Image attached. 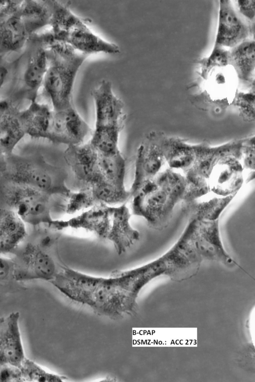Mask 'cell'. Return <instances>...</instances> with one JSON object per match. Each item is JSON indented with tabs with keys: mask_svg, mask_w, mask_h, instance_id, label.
<instances>
[{
	"mask_svg": "<svg viewBox=\"0 0 255 382\" xmlns=\"http://www.w3.org/2000/svg\"><path fill=\"white\" fill-rule=\"evenodd\" d=\"M229 1H221L216 44L232 46L246 37V27L231 6Z\"/></svg>",
	"mask_w": 255,
	"mask_h": 382,
	"instance_id": "cell-14",
	"label": "cell"
},
{
	"mask_svg": "<svg viewBox=\"0 0 255 382\" xmlns=\"http://www.w3.org/2000/svg\"><path fill=\"white\" fill-rule=\"evenodd\" d=\"M26 134L21 116L8 112L0 119V149L9 155Z\"/></svg>",
	"mask_w": 255,
	"mask_h": 382,
	"instance_id": "cell-16",
	"label": "cell"
},
{
	"mask_svg": "<svg viewBox=\"0 0 255 382\" xmlns=\"http://www.w3.org/2000/svg\"><path fill=\"white\" fill-rule=\"evenodd\" d=\"M24 222L11 209L0 207V254L9 253L24 240Z\"/></svg>",
	"mask_w": 255,
	"mask_h": 382,
	"instance_id": "cell-15",
	"label": "cell"
},
{
	"mask_svg": "<svg viewBox=\"0 0 255 382\" xmlns=\"http://www.w3.org/2000/svg\"><path fill=\"white\" fill-rule=\"evenodd\" d=\"M254 0H239L238 5L242 13L251 19L255 15Z\"/></svg>",
	"mask_w": 255,
	"mask_h": 382,
	"instance_id": "cell-28",
	"label": "cell"
},
{
	"mask_svg": "<svg viewBox=\"0 0 255 382\" xmlns=\"http://www.w3.org/2000/svg\"><path fill=\"white\" fill-rule=\"evenodd\" d=\"M182 191L180 185L161 190L147 180L130 197L131 213L144 218L149 227L162 230L169 224Z\"/></svg>",
	"mask_w": 255,
	"mask_h": 382,
	"instance_id": "cell-5",
	"label": "cell"
},
{
	"mask_svg": "<svg viewBox=\"0 0 255 382\" xmlns=\"http://www.w3.org/2000/svg\"><path fill=\"white\" fill-rule=\"evenodd\" d=\"M50 33L53 40L67 43L77 51L88 56L100 52L114 54L120 52L117 44L95 33L83 19L66 31Z\"/></svg>",
	"mask_w": 255,
	"mask_h": 382,
	"instance_id": "cell-12",
	"label": "cell"
},
{
	"mask_svg": "<svg viewBox=\"0 0 255 382\" xmlns=\"http://www.w3.org/2000/svg\"><path fill=\"white\" fill-rule=\"evenodd\" d=\"M131 213L126 203L118 206L100 204L66 220H53L49 226L60 231L80 229L110 241L119 255L122 254L140 238L130 224Z\"/></svg>",
	"mask_w": 255,
	"mask_h": 382,
	"instance_id": "cell-2",
	"label": "cell"
},
{
	"mask_svg": "<svg viewBox=\"0 0 255 382\" xmlns=\"http://www.w3.org/2000/svg\"><path fill=\"white\" fill-rule=\"evenodd\" d=\"M0 169L3 172L4 179L34 188L50 196L67 198L71 191L66 185V172L43 159L35 162L4 157Z\"/></svg>",
	"mask_w": 255,
	"mask_h": 382,
	"instance_id": "cell-4",
	"label": "cell"
},
{
	"mask_svg": "<svg viewBox=\"0 0 255 382\" xmlns=\"http://www.w3.org/2000/svg\"><path fill=\"white\" fill-rule=\"evenodd\" d=\"M53 113V109L45 105H34L24 116H21L26 133L48 139Z\"/></svg>",
	"mask_w": 255,
	"mask_h": 382,
	"instance_id": "cell-18",
	"label": "cell"
},
{
	"mask_svg": "<svg viewBox=\"0 0 255 382\" xmlns=\"http://www.w3.org/2000/svg\"><path fill=\"white\" fill-rule=\"evenodd\" d=\"M187 226L190 230L194 248L202 261H213L227 265L234 263L224 247L219 220L189 218Z\"/></svg>",
	"mask_w": 255,
	"mask_h": 382,
	"instance_id": "cell-8",
	"label": "cell"
},
{
	"mask_svg": "<svg viewBox=\"0 0 255 382\" xmlns=\"http://www.w3.org/2000/svg\"><path fill=\"white\" fill-rule=\"evenodd\" d=\"M9 105L5 100H0V119L8 112Z\"/></svg>",
	"mask_w": 255,
	"mask_h": 382,
	"instance_id": "cell-29",
	"label": "cell"
},
{
	"mask_svg": "<svg viewBox=\"0 0 255 382\" xmlns=\"http://www.w3.org/2000/svg\"><path fill=\"white\" fill-rule=\"evenodd\" d=\"M9 2V1L7 0H0V13L8 6Z\"/></svg>",
	"mask_w": 255,
	"mask_h": 382,
	"instance_id": "cell-31",
	"label": "cell"
},
{
	"mask_svg": "<svg viewBox=\"0 0 255 382\" xmlns=\"http://www.w3.org/2000/svg\"><path fill=\"white\" fill-rule=\"evenodd\" d=\"M48 45V68L42 84L52 109L59 111L74 107L75 80L80 67L89 56L62 42L53 40Z\"/></svg>",
	"mask_w": 255,
	"mask_h": 382,
	"instance_id": "cell-3",
	"label": "cell"
},
{
	"mask_svg": "<svg viewBox=\"0 0 255 382\" xmlns=\"http://www.w3.org/2000/svg\"><path fill=\"white\" fill-rule=\"evenodd\" d=\"M48 68L47 51L38 49L29 60L24 74L26 85L31 89L37 90L42 84Z\"/></svg>",
	"mask_w": 255,
	"mask_h": 382,
	"instance_id": "cell-23",
	"label": "cell"
},
{
	"mask_svg": "<svg viewBox=\"0 0 255 382\" xmlns=\"http://www.w3.org/2000/svg\"><path fill=\"white\" fill-rule=\"evenodd\" d=\"M20 314L14 312L0 316V368H19L25 357L19 321Z\"/></svg>",
	"mask_w": 255,
	"mask_h": 382,
	"instance_id": "cell-13",
	"label": "cell"
},
{
	"mask_svg": "<svg viewBox=\"0 0 255 382\" xmlns=\"http://www.w3.org/2000/svg\"><path fill=\"white\" fill-rule=\"evenodd\" d=\"M28 31L20 15H12L0 26V42L6 49L16 50L26 39Z\"/></svg>",
	"mask_w": 255,
	"mask_h": 382,
	"instance_id": "cell-19",
	"label": "cell"
},
{
	"mask_svg": "<svg viewBox=\"0 0 255 382\" xmlns=\"http://www.w3.org/2000/svg\"><path fill=\"white\" fill-rule=\"evenodd\" d=\"M99 153L89 142L67 146L64 156L82 188H89L102 180L99 168ZM82 189V188H81Z\"/></svg>",
	"mask_w": 255,
	"mask_h": 382,
	"instance_id": "cell-10",
	"label": "cell"
},
{
	"mask_svg": "<svg viewBox=\"0 0 255 382\" xmlns=\"http://www.w3.org/2000/svg\"><path fill=\"white\" fill-rule=\"evenodd\" d=\"M122 129L116 127H95L90 144L100 155H108L120 151L119 140Z\"/></svg>",
	"mask_w": 255,
	"mask_h": 382,
	"instance_id": "cell-22",
	"label": "cell"
},
{
	"mask_svg": "<svg viewBox=\"0 0 255 382\" xmlns=\"http://www.w3.org/2000/svg\"><path fill=\"white\" fill-rule=\"evenodd\" d=\"M95 109V127H116L123 129L126 115L124 103L115 94L112 84L103 80L92 91Z\"/></svg>",
	"mask_w": 255,
	"mask_h": 382,
	"instance_id": "cell-11",
	"label": "cell"
},
{
	"mask_svg": "<svg viewBox=\"0 0 255 382\" xmlns=\"http://www.w3.org/2000/svg\"><path fill=\"white\" fill-rule=\"evenodd\" d=\"M158 276L151 261L134 268L113 271L107 277L64 266L52 284L66 297L98 313L116 318L130 313L142 288Z\"/></svg>",
	"mask_w": 255,
	"mask_h": 382,
	"instance_id": "cell-1",
	"label": "cell"
},
{
	"mask_svg": "<svg viewBox=\"0 0 255 382\" xmlns=\"http://www.w3.org/2000/svg\"><path fill=\"white\" fill-rule=\"evenodd\" d=\"M228 55L226 51L216 49L209 57L208 63L209 64L215 63L219 65H224L227 62Z\"/></svg>",
	"mask_w": 255,
	"mask_h": 382,
	"instance_id": "cell-27",
	"label": "cell"
},
{
	"mask_svg": "<svg viewBox=\"0 0 255 382\" xmlns=\"http://www.w3.org/2000/svg\"><path fill=\"white\" fill-rule=\"evenodd\" d=\"M231 56L240 75L248 79L255 67L254 42L247 41L241 43L233 50Z\"/></svg>",
	"mask_w": 255,
	"mask_h": 382,
	"instance_id": "cell-25",
	"label": "cell"
},
{
	"mask_svg": "<svg viewBox=\"0 0 255 382\" xmlns=\"http://www.w3.org/2000/svg\"><path fill=\"white\" fill-rule=\"evenodd\" d=\"M14 281H16L14 277V262L0 257V301L6 294L12 292L10 284Z\"/></svg>",
	"mask_w": 255,
	"mask_h": 382,
	"instance_id": "cell-26",
	"label": "cell"
},
{
	"mask_svg": "<svg viewBox=\"0 0 255 382\" xmlns=\"http://www.w3.org/2000/svg\"><path fill=\"white\" fill-rule=\"evenodd\" d=\"M7 73L6 69L4 67L0 66V89L4 83Z\"/></svg>",
	"mask_w": 255,
	"mask_h": 382,
	"instance_id": "cell-30",
	"label": "cell"
},
{
	"mask_svg": "<svg viewBox=\"0 0 255 382\" xmlns=\"http://www.w3.org/2000/svg\"><path fill=\"white\" fill-rule=\"evenodd\" d=\"M22 9L20 15L27 30L36 29L47 24H50L52 15V1L40 2L28 1Z\"/></svg>",
	"mask_w": 255,
	"mask_h": 382,
	"instance_id": "cell-21",
	"label": "cell"
},
{
	"mask_svg": "<svg viewBox=\"0 0 255 382\" xmlns=\"http://www.w3.org/2000/svg\"><path fill=\"white\" fill-rule=\"evenodd\" d=\"M53 111L48 140L67 146L84 143L93 130L75 107Z\"/></svg>",
	"mask_w": 255,
	"mask_h": 382,
	"instance_id": "cell-9",
	"label": "cell"
},
{
	"mask_svg": "<svg viewBox=\"0 0 255 382\" xmlns=\"http://www.w3.org/2000/svg\"><path fill=\"white\" fill-rule=\"evenodd\" d=\"M0 184V201L14 211L24 222L31 225L53 221L51 212L56 203L53 197L34 188L6 180Z\"/></svg>",
	"mask_w": 255,
	"mask_h": 382,
	"instance_id": "cell-6",
	"label": "cell"
},
{
	"mask_svg": "<svg viewBox=\"0 0 255 382\" xmlns=\"http://www.w3.org/2000/svg\"><path fill=\"white\" fill-rule=\"evenodd\" d=\"M64 379L63 376L48 372L26 358L16 369V382H61Z\"/></svg>",
	"mask_w": 255,
	"mask_h": 382,
	"instance_id": "cell-24",
	"label": "cell"
},
{
	"mask_svg": "<svg viewBox=\"0 0 255 382\" xmlns=\"http://www.w3.org/2000/svg\"><path fill=\"white\" fill-rule=\"evenodd\" d=\"M52 244L44 245L41 248L27 244L20 252L16 262H14L15 280L39 279L51 282L62 266H58L53 256L45 249Z\"/></svg>",
	"mask_w": 255,
	"mask_h": 382,
	"instance_id": "cell-7",
	"label": "cell"
},
{
	"mask_svg": "<svg viewBox=\"0 0 255 382\" xmlns=\"http://www.w3.org/2000/svg\"><path fill=\"white\" fill-rule=\"evenodd\" d=\"M126 163L121 151L108 155L99 154L98 164L102 181L119 188L126 189Z\"/></svg>",
	"mask_w": 255,
	"mask_h": 382,
	"instance_id": "cell-17",
	"label": "cell"
},
{
	"mask_svg": "<svg viewBox=\"0 0 255 382\" xmlns=\"http://www.w3.org/2000/svg\"><path fill=\"white\" fill-rule=\"evenodd\" d=\"M231 197L221 199L192 203L189 202L183 206V210L189 218L204 220H219L230 201Z\"/></svg>",
	"mask_w": 255,
	"mask_h": 382,
	"instance_id": "cell-20",
	"label": "cell"
},
{
	"mask_svg": "<svg viewBox=\"0 0 255 382\" xmlns=\"http://www.w3.org/2000/svg\"><path fill=\"white\" fill-rule=\"evenodd\" d=\"M4 156L5 155L2 153V152H1V151L0 149V164H1V162L2 161V160H3V158H4Z\"/></svg>",
	"mask_w": 255,
	"mask_h": 382,
	"instance_id": "cell-32",
	"label": "cell"
}]
</instances>
